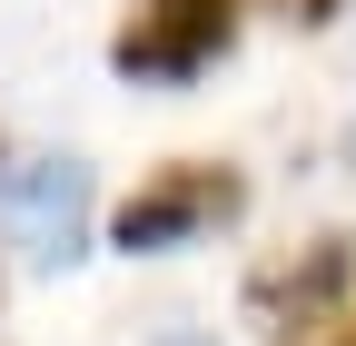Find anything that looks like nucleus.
Instances as JSON below:
<instances>
[{"mask_svg":"<svg viewBox=\"0 0 356 346\" xmlns=\"http://www.w3.org/2000/svg\"><path fill=\"white\" fill-rule=\"evenodd\" d=\"M346 346H356V327H346Z\"/></svg>","mask_w":356,"mask_h":346,"instance_id":"nucleus-7","label":"nucleus"},{"mask_svg":"<svg viewBox=\"0 0 356 346\" xmlns=\"http://www.w3.org/2000/svg\"><path fill=\"white\" fill-rule=\"evenodd\" d=\"M248 0H139V20L119 30V79H198L218 50L238 40Z\"/></svg>","mask_w":356,"mask_h":346,"instance_id":"nucleus-2","label":"nucleus"},{"mask_svg":"<svg viewBox=\"0 0 356 346\" xmlns=\"http://www.w3.org/2000/svg\"><path fill=\"white\" fill-rule=\"evenodd\" d=\"M149 346H208V336H198V327H168V336H149Z\"/></svg>","mask_w":356,"mask_h":346,"instance_id":"nucleus-5","label":"nucleus"},{"mask_svg":"<svg viewBox=\"0 0 356 346\" xmlns=\"http://www.w3.org/2000/svg\"><path fill=\"white\" fill-rule=\"evenodd\" d=\"M0 218H10L30 267L89 257V168L79 158H10L0 168Z\"/></svg>","mask_w":356,"mask_h":346,"instance_id":"nucleus-1","label":"nucleus"},{"mask_svg":"<svg viewBox=\"0 0 356 346\" xmlns=\"http://www.w3.org/2000/svg\"><path fill=\"white\" fill-rule=\"evenodd\" d=\"M248 208V188H238V168H208V158H188V168H159V179L119 208V247L129 257H159V247H178V238H198V228H228Z\"/></svg>","mask_w":356,"mask_h":346,"instance_id":"nucleus-3","label":"nucleus"},{"mask_svg":"<svg viewBox=\"0 0 356 346\" xmlns=\"http://www.w3.org/2000/svg\"><path fill=\"white\" fill-rule=\"evenodd\" d=\"M346 287H356V238H317V247H297L287 267H267V277L248 287V317H257V336L297 346V336H317V327L337 317Z\"/></svg>","mask_w":356,"mask_h":346,"instance_id":"nucleus-4","label":"nucleus"},{"mask_svg":"<svg viewBox=\"0 0 356 346\" xmlns=\"http://www.w3.org/2000/svg\"><path fill=\"white\" fill-rule=\"evenodd\" d=\"M327 10H346V0H297V20H327Z\"/></svg>","mask_w":356,"mask_h":346,"instance_id":"nucleus-6","label":"nucleus"}]
</instances>
